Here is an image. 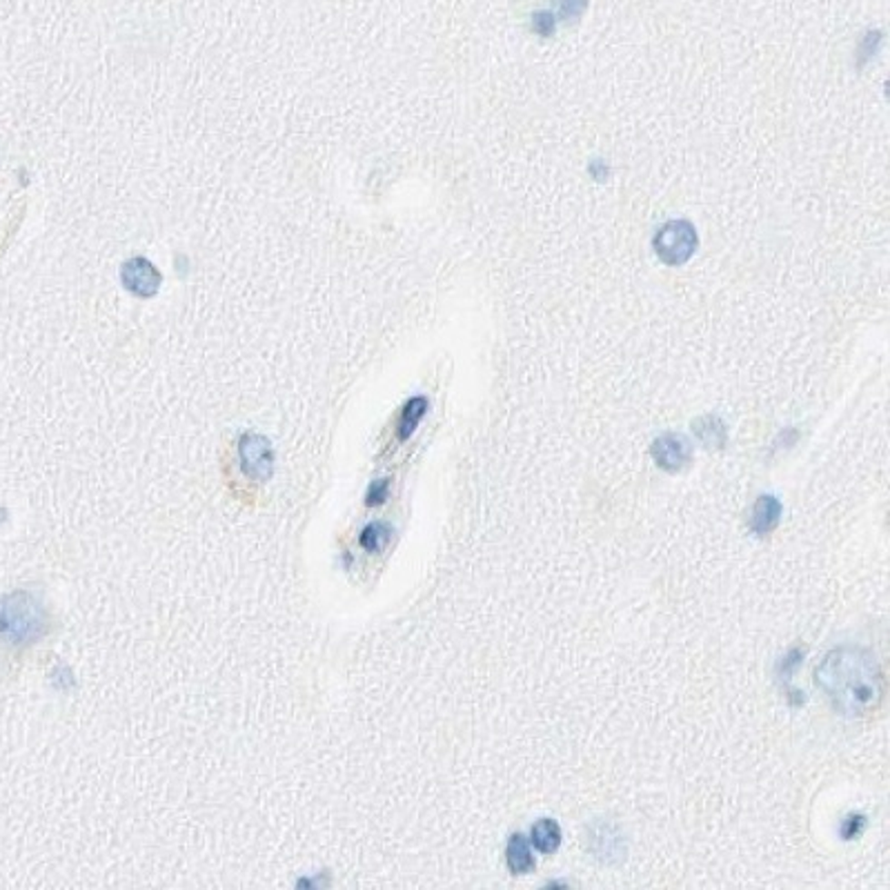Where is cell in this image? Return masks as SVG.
<instances>
[{
  "mask_svg": "<svg viewBox=\"0 0 890 890\" xmlns=\"http://www.w3.org/2000/svg\"><path fill=\"white\" fill-rule=\"evenodd\" d=\"M814 682L844 717L873 713L886 693V679L877 657L857 646L830 650L814 670Z\"/></svg>",
  "mask_w": 890,
  "mask_h": 890,
  "instance_id": "obj_1",
  "label": "cell"
},
{
  "mask_svg": "<svg viewBox=\"0 0 890 890\" xmlns=\"http://www.w3.org/2000/svg\"><path fill=\"white\" fill-rule=\"evenodd\" d=\"M49 617L41 599L29 590H14L0 599V639L29 646L47 634Z\"/></svg>",
  "mask_w": 890,
  "mask_h": 890,
  "instance_id": "obj_2",
  "label": "cell"
},
{
  "mask_svg": "<svg viewBox=\"0 0 890 890\" xmlns=\"http://www.w3.org/2000/svg\"><path fill=\"white\" fill-rule=\"evenodd\" d=\"M697 248V232L688 221H670L654 237V252L668 265L686 263Z\"/></svg>",
  "mask_w": 890,
  "mask_h": 890,
  "instance_id": "obj_3",
  "label": "cell"
},
{
  "mask_svg": "<svg viewBox=\"0 0 890 890\" xmlns=\"http://www.w3.org/2000/svg\"><path fill=\"white\" fill-rule=\"evenodd\" d=\"M238 457H241V468L254 481H265L272 477L274 472V450L272 445L261 434H245L238 443Z\"/></svg>",
  "mask_w": 890,
  "mask_h": 890,
  "instance_id": "obj_4",
  "label": "cell"
},
{
  "mask_svg": "<svg viewBox=\"0 0 890 890\" xmlns=\"http://www.w3.org/2000/svg\"><path fill=\"white\" fill-rule=\"evenodd\" d=\"M121 283L132 297L152 298L161 289L163 274L158 272L157 265L149 263L145 257H134L123 263Z\"/></svg>",
  "mask_w": 890,
  "mask_h": 890,
  "instance_id": "obj_5",
  "label": "cell"
},
{
  "mask_svg": "<svg viewBox=\"0 0 890 890\" xmlns=\"http://www.w3.org/2000/svg\"><path fill=\"white\" fill-rule=\"evenodd\" d=\"M650 452H652L654 463L666 472H682L690 463V457H693V448H690L688 439L683 434L674 432H666L654 439Z\"/></svg>",
  "mask_w": 890,
  "mask_h": 890,
  "instance_id": "obj_6",
  "label": "cell"
},
{
  "mask_svg": "<svg viewBox=\"0 0 890 890\" xmlns=\"http://www.w3.org/2000/svg\"><path fill=\"white\" fill-rule=\"evenodd\" d=\"M782 512H784L782 501H779L777 497H773V494H764V497H759L757 503H754L753 517H750V528H753V532L759 534V537H766V534H770L779 526Z\"/></svg>",
  "mask_w": 890,
  "mask_h": 890,
  "instance_id": "obj_7",
  "label": "cell"
},
{
  "mask_svg": "<svg viewBox=\"0 0 890 890\" xmlns=\"http://www.w3.org/2000/svg\"><path fill=\"white\" fill-rule=\"evenodd\" d=\"M506 864L512 875H528L534 870V857L528 839L521 833L512 834L506 846Z\"/></svg>",
  "mask_w": 890,
  "mask_h": 890,
  "instance_id": "obj_8",
  "label": "cell"
},
{
  "mask_svg": "<svg viewBox=\"0 0 890 890\" xmlns=\"http://www.w3.org/2000/svg\"><path fill=\"white\" fill-rule=\"evenodd\" d=\"M561 826L550 817L539 819L532 830H530V839H532L534 848L543 855L557 853L559 846H561Z\"/></svg>",
  "mask_w": 890,
  "mask_h": 890,
  "instance_id": "obj_9",
  "label": "cell"
},
{
  "mask_svg": "<svg viewBox=\"0 0 890 890\" xmlns=\"http://www.w3.org/2000/svg\"><path fill=\"white\" fill-rule=\"evenodd\" d=\"M425 412H428V399L425 397H412L403 405L401 417H399V430H397L401 441L412 437L414 430L419 428V423H421V419L425 417Z\"/></svg>",
  "mask_w": 890,
  "mask_h": 890,
  "instance_id": "obj_10",
  "label": "cell"
},
{
  "mask_svg": "<svg viewBox=\"0 0 890 890\" xmlns=\"http://www.w3.org/2000/svg\"><path fill=\"white\" fill-rule=\"evenodd\" d=\"M694 434L706 448H723L726 445V425L719 417H702L693 423Z\"/></svg>",
  "mask_w": 890,
  "mask_h": 890,
  "instance_id": "obj_11",
  "label": "cell"
},
{
  "mask_svg": "<svg viewBox=\"0 0 890 890\" xmlns=\"http://www.w3.org/2000/svg\"><path fill=\"white\" fill-rule=\"evenodd\" d=\"M592 839H599V842H602V846L594 848V853H597L602 859H608L610 862L612 857H617V859L623 857L622 855V834L612 833V826H608V824H602V826H599V833L597 830H592Z\"/></svg>",
  "mask_w": 890,
  "mask_h": 890,
  "instance_id": "obj_12",
  "label": "cell"
},
{
  "mask_svg": "<svg viewBox=\"0 0 890 890\" xmlns=\"http://www.w3.org/2000/svg\"><path fill=\"white\" fill-rule=\"evenodd\" d=\"M389 539V528L383 523H369L361 532V548L368 552H379Z\"/></svg>",
  "mask_w": 890,
  "mask_h": 890,
  "instance_id": "obj_13",
  "label": "cell"
},
{
  "mask_svg": "<svg viewBox=\"0 0 890 890\" xmlns=\"http://www.w3.org/2000/svg\"><path fill=\"white\" fill-rule=\"evenodd\" d=\"M559 16L566 23H577L588 7V0H554Z\"/></svg>",
  "mask_w": 890,
  "mask_h": 890,
  "instance_id": "obj_14",
  "label": "cell"
},
{
  "mask_svg": "<svg viewBox=\"0 0 890 890\" xmlns=\"http://www.w3.org/2000/svg\"><path fill=\"white\" fill-rule=\"evenodd\" d=\"M864 826H866V817H864V814H848V817L844 819L839 833H842L844 839H855L862 834Z\"/></svg>",
  "mask_w": 890,
  "mask_h": 890,
  "instance_id": "obj_15",
  "label": "cell"
},
{
  "mask_svg": "<svg viewBox=\"0 0 890 890\" xmlns=\"http://www.w3.org/2000/svg\"><path fill=\"white\" fill-rule=\"evenodd\" d=\"M532 32L539 36H552L554 34V14L552 12H537L532 16Z\"/></svg>",
  "mask_w": 890,
  "mask_h": 890,
  "instance_id": "obj_16",
  "label": "cell"
},
{
  "mask_svg": "<svg viewBox=\"0 0 890 890\" xmlns=\"http://www.w3.org/2000/svg\"><path fill=\"white\" fill-rule=\"evenodd\" d=\"M879 45H882V32H868L862 41V47H859V63L870 61V56L877 52Z\"/></svg>",
  "mask_w": 890,
  "mask_h": 890,
  "instance_id": "obj_17",
  "label": "cell"
},
{
  "mask_svg": "<svg viewBox=\"0 0 890 890\" xmlns=\"http://www.w3.org/2000/svg\"><path fill=\"white\" fill-rule=\"evenodd\" d=\"M388 488H389V483L385 481V479H381V481H374L372 488H369V492H368L369 506H379V503H383L385 497H388Z\"/></svg>",
  "mask_w": 890,
  "mask_h": 890,
  "instance_id": "obj_18",
  "label": "cell"
}]
</instances>
